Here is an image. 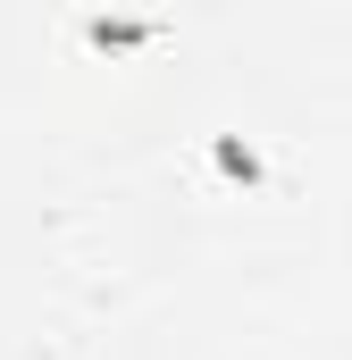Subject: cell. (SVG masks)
Returning <instances> with one entry per match:
<instances>
[{
	"label": "cell",
	"mask_w": 352,
	"mask_h": 360,
	"mask_svg": "<svg viewBox=\"0 0 352 360\" xmlns=\"http://www.w3.org/2000/svg\"><path fill=\"white\" fill-rule=\"evenodd\" d=\"M210 160H218V176L260 184V151H252V143H235V134H218V143H210Z\"/></svg>",
	"instance_id": "cell-2"
},
{
	"label": "cell",
	"mask_w": 352,
	"mask_h": 360,
	"mask_svg": "<svg viewBox=\"0 0 352 360\" xmlns=\"http://www.w3.org/2000/svg\"><path fill=\"white\" fill-rule=\"evenodd\" d=\"M160 34H168L160 17H84L92 51H134V42H160Z\"/></svg>",
	"instance_id": "cell-1"
}]
</instances>
